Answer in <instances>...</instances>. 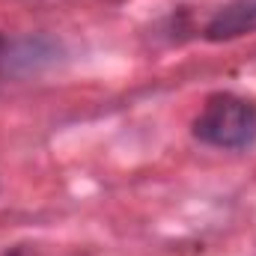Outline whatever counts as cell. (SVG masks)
<instances>
[{"instance_id": "cell-1", "label": "cell", "mask_w": 256, "mask_h": 256, "mask_svg": "<svg viewBox=\"0 0 256 256\" xmlns=\"http://www.w3.org/2000/svg\"><path fill=\"white\" fill-rule=\"evenodd\" d=\"M194 140L224 152H244L256 143V104L236 92H214L191 122Z\"/></svg>"}, {"instance_id": "cell-2", "label": "cell", "mask_w": 256, "mask_h": 256, "mask_svg": "<svg viewBox=\"0 0 256 256\" xmlns=\"http://www.w3.org/2000/svg\"><path fill=\"white\" fill-rule=\"evenodd\" d=\"M256 33V0H230L226 6H220L212 21L206 24L202 36L206 42H232L242 36H254Z\"/></svg>"}, {"instance_id": "cell-3", "label": "cell", "mask_w": 256, "mask_h": 256, "mask_svg": "<svg viewBox=\"0 0 256 256\" xmlns=\"http://www.w3.org/2000/svg\"><path fill=\"white\" fill-rule=\"evenodd\" d=\"M60 45L48 36H30L9 45V74H27L57 60Z\"/></svg>"}, {"instance_id": "cell-4", "label": "cell", "mask_w": 256, "mask_h": 256, "mask_svg": "<svg viewBox=\"0 0 256 256\" xmlns=\"http://www.w3.org/2000/svg\"><path fill=\"white\" fill-rule=\"evenodd\" d=\"M9 45H12V42L0 33V80L9 74Z\"/></svg>"}]
</instances>
